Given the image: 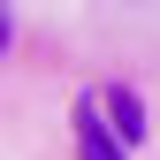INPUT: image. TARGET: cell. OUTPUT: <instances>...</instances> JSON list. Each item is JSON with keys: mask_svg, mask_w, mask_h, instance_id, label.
<instances>
[{"mask_svg": "<svg viewBox=\"0 0 160 160\" xmlns=\"http://www.w3.org/2000/svg\"><path fill=\"white\" fill-rule=\"evenodd\" d=\"M122 145H130V137L122 130H99V99H84V107H76V152H84V160H122Z\"/></svg>", "mask_w": 160, "mask_h": 160, "instance_id": "cell-1", "label": "cell"}, {"mask_svg": "<svg viewBox=\"0 0 160 160\" xmlns=\"http://www.w3.org/2000/svg\"><path fill=\"white\" fill-rule=\"evenodd\" d=\"M107 114H114V130H122L130 145L145 137V107H137V92H107Z\"/></svg>", "mask_w": 160, "mask_h": 160, "instance_id": "cell-2", "label": "cell"}]
</instances>
